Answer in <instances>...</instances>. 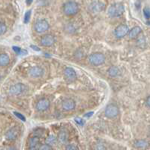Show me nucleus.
Masks as SVG:
<instances>
[{"label":"nucleus","mask_w":150,"mask_h":150,"mask_svg":"<svg viewBox=\"0 0 150 150\" xmlns=\"http://www.w3.org/2000/svg\"><path fill=\"white\" fill-rule=\"evenodd\" d=\"M63 12L67 16H74L77 15L80 10V6L78 3L75 1L70 0L63 5Z\"/></svg>","instance_id":"f257e3e1"},{"label":"nucleus","mask_w":150,"mask_h":150,"mask_svg":"<svg viewBox=\"0 0 150 150\" xmlns=\"http://www.w3.org/2000/svg\"><path fill=\"white\" fill-rule=\"evenodd\" d=\"M124 12H125V7L123 4L116 2L110 6L107 14L111 17H119L123 15Z\"/></svg>","instance_id":"f03ea898"},{"label":"nucleus","mask_w":150,"mask_h":150,"mask_svg":"<svg viewBox=\"0 0 150 150\" xmlns=\"http://www.w3.org/2000/svg\"><path fill=\"white\" fill-rule=\"evenodd\" d=\"M89 62L94 66H99L105 62V56L101 53H93L89 56Z\"/></svg>","instance_id":"7ed1b4c3"},{"label":"nucleus","mask_w":150,"mask_h":150,"mask_svg":"<svg viewBox=\"0 0 150 150\" xmlns=\"http://www.w3.org/2000/svg\"><path fill=\"white\" fill-rule=\"evenodd\" d=\"M50 28V24L48 21L44 19H41L35 22L34 25V29L38 33H43L47 31Z\"/></svg>","instance_id":"20e7f679"},{"label":"nucleus","mask_w":150,"mask_h":150,"mask_svg":"<svg viewBox=\"0 0 150 150\" xmlns=\"http://www.w3.org/2000/svg\"><path fill=\"white\" fill-rule=\"evenodd\" d=\"M27 91V86L25 84L19 83L13 85L9 89V93L12 95H21L23 93L26 92Z\"/></svg>","instance_id":"39448f33"},{"label":"nucleus","mask_w":150,"mask_h":150,"mask_svg":"<svg viewBox=\"0 0 150 150\" xmlns=\"http://www.w3.org/2000/svg\"><path fill=\"white\" fill-rule=\"evenodd\" d=\"M119 110L118 106L116 104L111 103L109 104L106 107L105 110H104V114L108 118H114L118 116Z\"/></svg>","instance_id":"423d86ee"},{"label":"nucleus","mask_w":150,"mask_h":150,"mask_svg":"<svg viewBox=\"0 0 150 150\" xmlns=\"http://www.w3.org/2000/svg\"><path fill=\"white\" fill-rule=\"evenodd\" d=\"M128 26L125 24H120L116 27L114 30V35L117 38H122L125 37L128 33Z\"/></svg>","instance_id":"0eeeda50"},{"label":"nucleus","mask_w":150,"mask_h":150,"mask_svg":"<svg viewBox=\"0 0 150 150\" xmlns=\"http://www.w3.org/2000/svg\"><path fill=\"white\" fill-rule=\"evenodd\" d=\"M50 102L48 99L41 98L36 103L35 109L38 112H42V111H45L48 109L49 107H50Z\"/></svg>","instance_id":"6e6552de"},{"label":"nucleus","mask_w":150,"mask_h":150,"mask_svg":"<svg viewBox=\"0 0 150 150\" xmlns=\"http://www.w3.org/2000/svg\"><path fill=\"white\" fill-rule=\"evenodd\" d=\"M105 4L100 1H94L90 5V10L93 13H98L104 11Z\"/></svg>","instance_id":"1a4fd4ad"},{"label":"nucleus","mask_w":150,"mask_h":150,"mask_svg":"<svg viewBox=\"0 0 150 150\" xmlns=\"http://www.w3.org/2000/svg\"><path fill=\"white\" fill-rule=\"evenodd\" d=\"M44 69L40 66H34L29 69V75L32 78H39L44 75Z\"/></svg>","instance_id":"9d476101"},{"label":"nucleus","mask_w":150,"mask_h":150,"mask_svg":"<svg viewBox=\"0 0 150 150\" xmlns=\"http://www.w3.org/2000/svg\"><path fill=\"white\" fill-rule=\"evenodd\" d=\"M55 43V37L53 35H46L41 39V44L44 47H51Z\"/></svg>","instance_id":"9b49d317"},{"label":"nucleus","mask_w":150,"mask_h":150,"mask_svg":"<svg viewBox=\"0 0 150 150\" xmlns=\"http://www.w3.org/2000/svg\"><path fill=\"white\" fill-rule=\"evenodd\" d=\"M64 76L65 78L68 81H74L77 78V74L76 72L72 68H65L64 70Z\"/></svg>","instance_id":"f8f14e48"},{"label":"nucleus","mask_w":150,"mask_h":150,"mask_svg":"<svg viewBox=\"0 0 150 150\" xmlns=\"http://www.w3.org/2000/svg\"><path fill=\"white\" fill-rule=\"evenodd\" d=\"M62 107H63V109L65 110H72L76 107V103L72 98H67V99H65L63 101Z\"/></svg>","instance_id":"ddd939ff"},{"label":"nucleus","mask_w":150,"mask_h":150,"mask_svg":"<svg viewBox=\"0 0 150 150\" xmlns=\"http://www.w3.org/2000/svg\"><path fill=\"white\" fill-rule=\"evenodd\" d=\"M18 134H19V128L17 127H14L8 131L6 137L8 140H13L17 138Z\"/></svg>","instance_id":"4468645a"},{"label":"nucleus","mask_w":150,"mask_h":150,"mask_svg":"<svg viewBox=\"0 0 150 150\" xmlns=\"http://www.w3.org/2000/svg\"><path fill=\"white\" fill-rule=\"evenodd\" d=\"M142 32V29L140 26H137L133 27L132 29L128 31V37L130 38H135L136 37H138Z\"/></svg>","instance_id":"2eb2a0df"},{"label":"nucleus","mask_w":150,"mask_h":150,"mask_svg":"<svg viewBox=\"0 0 150 150\" xmlns=\"http://www.w3.org/2000/svg\"><path fill=\"white\" fill-rule=\"evenodd\" d=\"M68 140V134L65 129H62L59 134V141L63 144L66 143Z\"/></svg>","instance_id":"dca6fc26"},{"label":"nucleus","mask_w":150,"mask_h":150,"mask_svg":"<svg viewBox=\"0 0 150 150\" xmlns=\"http://www.w3.org/2000/svg\"><path fill=\"white\" fill-rule=\"evenodd\" d=\"M10 63V57L6 53L0 54V67L7 66Z\"/></svg>","instance_id":"f3484780"},{"label":"nucleus","mask_w":150,"mask_h":150,"mask_svg":"<svg viewBox=\"0 0 150 150\" xmlns=\"http://www.w3.org/2000/svg\"><path fill=\"white\" fill-rule=\"evenodd\" d=\"M107 73L111 77H116L120 75V70L118 67L111 66L109 69L107 70Z\"/></svg>","instance_id":"a211bd4d"},{"label":"nucleus","mask_w":150,"mask_h":150,"mask_svg":"<svg viewBox=\"0 0 150 150\" xmlns=\"http://www.w3.org/2000/svg\"><path fill=\"white\" fill-rule=\"evenodd\" d=\"M134 146L137 148L139 149H146L148 147V142L144 140H139L134 143Z\"/></svg>","instance_id":"6ab92c4d"},{"label":"nucleus","mask_w":150,"mask_h":150,"mask_svg":"<svg viewBox=\"0 0 150 150\" xmlns=\"http://www.w3.org/2000/svg\"><path fill=\"white\" fill-rule=\"evenodd\" d=\"M56 143H57V138H56L54 135H50L46 139V144L49 145L50 147L55 146Z\"/></svg>","instance_id":"aec40b11"},{"label":"nucleus","mask_w":150,"mask_h":150,"mask_svg":"<svg viewBox=\"0 0 150 150\" xmlns=\"http://www.w3.org/2000/svg\"><path fill=\"white\" fill-rule=\"evenodd\" d=\"M38 143H39V139L37 137L31 138L29 140V147H36Z\"/></svg>","instance_id":"412c9836"},{"label":"nucleus","mask_w":150,"mask_h":150,"mask_svg":"<svg viewBox=\"0 0 150 150\" xmlns=\"http://www.w3.org/2000/svg\"><path fill=\"white\" fill-rule=\"evenodd\" d=\"M31 15H32V11H31V10H29V11H27L25 13V15H24V19H23L24 23H29V20H30Z\"/></svg>","instance_id":"4be33fe9"},{"label":"nucleus","mask_w":150,"mask_h":150,"mask_svg":"<svg viewBox=\"0 0 150 150\" xmlns=\"http://www.w3.org/2000/svg\"><path fill=\"white\" fill-rule=\"evenodd\" d=\"M7 31V26L4 23L0 22V35L5 34Z\"/></svg>","instance_id":"5701e85b"},{"label":"nucleus","mask_w":150,"mask_h":150,"mask_svg":"<svg viewBox=\"0 0 150 150\" xmlns=\"http://www.w3.org/2000/svg\"><path fill=\"white\" fill-rule=\"evenodd\" d=\"M143 15H144L145 18H146L147 20H149V19L150 11H149V9L148 7L145 8L143 9Z\"/></svg>","instance_id":"b1692460"},{"label":"nucleus","mask_w":150,"mask_h":150,"mask_svg":"<svg viewBox=\"0 0 150 150\" xmlns=\"http://www.w3.org/2000/svg\"><path fill=\"white\" fill-rule=\"evenodd\" d=\"M14 114L16 116L17 118H18L19 119H20L21 121L23 122H26V118H25V116H23V114H21V113H20V112H14Z\"/></svg>","instance_id":"393cba45"},{"label":"nucleus","mask_w":150,"mask_h":150,"mask_svg":"<svg viewBox=\"0 0 150 150\" xmlns=\"http://www.w3.org/2000/svg\"><path fill=\"white\" fill-rule=\"evenodd\" d=\"M65 150H78V149L74 144H68L65 147Z\"/></svg>","instance_id":"a878e982"},{"label":"nucleus","mask_w":150,"mask_h":150,"mask_svg":"<svg viewBox=\"0 0 150 150\" xmlns=\"http://www.w3.org/2000/svg\"><path fill=\"white\" fill-rule=\"evenodd\" d=\"M38 150H52V148L50 146L47 144H43L41 145V147H39Z\"/></svg>","instance_id":"bb28decb"},{"label":"nucleus","mask_w":150,"mask_h":150,"mask_svg":"<svg viewBox=\"0 0 150 150\" xmlns=\"http://www.w3.org/2000/svg\"><path fill=\"white\" fill-rule=\"evenodd\" d=\"M74 121L76 122V123L79 125H84V121L82 118L81 117H76L74 119Z\"/></svg>","instance_id":"cd10ccee"},{"label":"nucleus","mask_w":150,"mask_h":150,"mask_svg":"<svg viewBox=\"0 0 150 150\" xmlns=\"http://www.w3.org/2000/svg\"><path fill=\"white\" fill-rule=\"evenodd\" d=\"M13 50H15V52L17 54H19L20 55V52H21V48H20V47H13Z\"/></svg>","instance_id":"c85d7f7f"},{"label":"nucleus","mask_w":150,"mask_h":150,"mask_svg":"<svg viewBox=\"0 0 150 150\" xmlns=\"http://www.w3.org/2000/svg\"><path fill=\"white\" fill-rule=\"evenodd\" d=\"M30 47L32 49H33L34 50H35V51H40V48L38 47L37 46H34V45H31Z\"/></svg>","instance_id":"c756f323"},{"label":"nucleus","mask_w":150,"mask_h":150,"mask_svg":"<svg viewBox=\"0 0 150 150\" xmlns=\"http://www.w3.org/2000/svg\"><path fill=\"white\" fill-rule=\"evenodd\" d=\"M93 114H94V112L92 111V112H87V113H86V114L84 115V116H85V117H91Z\"/></svg>","instance_id":"7c9ffc66"},{"label":"nucleus","mask_w":150,"mask_h":150,"mask_svg":"<svg viewBox=\"0 0 150 150\" xmlns=\"http://www.w3.org/2000/svg\"><path fill=\"white\" fill-rule=\"evenodd\" d=\"M32 2H33V0H26L27 6H30L31 4L32 3Z\"/></svg>","instance_id":"2f4dec72"},{"label":"nucleus","mask_w":150,"mask_h":150,"mask_svg":"<svg viewBox=\"0 0 150 150\" xmlns=\"http://www.w3.org/2000/svg\"><path fill=\"white\" fill-rule=\"evenodd\" d=\"M147 107H149V97H148V98H147Z\"/></svg>","instance_id":"473e14b6"},{"label":"nucleus","mask_w":150,"mask_h":150,"mask_svg":"<svg viewBox=\"0 0 150 150\" xmlns=\"http://www.w3.org/2000/svg\"><path fill=\"white\" fill-rule=\"evenodd\" d=\"M28 150H38L36 147H29V149Z\"/></svg>","instance_id":"72a5a7b5"}]
</instances>
